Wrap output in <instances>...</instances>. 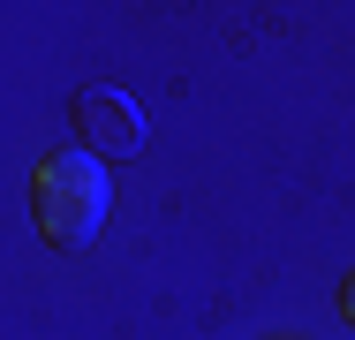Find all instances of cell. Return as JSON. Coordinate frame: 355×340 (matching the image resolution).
<instances>
[{
	"label": "cell",
	"mask_w": 355,
	"mask_h": 340,
	"mask_svg": "<svg viewBox=\"0 0 355 340\" xmlns=\"http://www.w3.org/2000/svg\"><path fill=\"white\" fill-rule=\"evenodd\" d=\"M76 129L91 136L98 151H114V159H129V151L144 144L137 106H129V99H114V91H83V99H76Z\"/></svg>",
	"instance_id": "7a4b0ae2"
},
{
	"label": "cell",
	"mask_w": 355,
	"mask_h": 340,
	"mask_svg": "<svg viewBox=\"0 0 355 340\" xmlns=\"http://www.w3.org/2000/svg\"><path fill=\"white\" fill-rule=\"evenodd\" d=\"M340 318L355 325V272H348V287H340Z\"/></svg>",
	"instance_id": "3957f363"
},
{
	"label": "cell",
	"mask_w": 355,
	"mask_h": 340,
	"mask_svg": "<svg viewBox=\"0 0 355 340\" xmlns=\"http://www.w3.org/2000/svg\"><path fill=\"white\" fill-rule=\"evenodd\" d=\"M38 235L53 242V250H83L98 227H106V167L91 159V151H53L46 167H38Z\"/></svg>",
	"instance_id": "6da1fadb"
}]
</instances>
